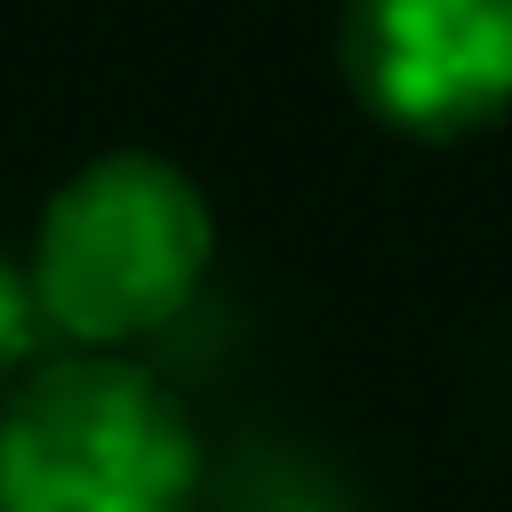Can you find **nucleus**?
<instances>
[{
	"mask_svg": "<svg viewBox=\"0 0 512 512\" xmlns=\"http://www.w3.org/2000/svg\"><path fill=\"white\" fill-rule=\"evenodd\" d=\"M216 224L200 184L160 152H104L80 176L56 184L32 232V296L40 320L64 328L88 352L136 344L168 328L200 272H208Z\"/></svg>",
	"mask_w": 512,
	"mask_h": 512,
	"instance_id": "1",
	"label": "nucleus"
},
{
	"mask_svg": "<svg viewBox=\"0 0 512 512\" xmlns=\"http://www.w3.org/2000/svg\"><path fill=\"white\" fill-rule=\"evenodd\" d=\"M200 440L176 392L112 352L48 360L0 400V512H192Z\"/></svg>",
	"mask_w": 512,
	"mask_h": 512,
	"instance_id": "2",
	"label": "nucleus"
},
{
	"mask_svg": "<svg viewBox=\"0 0 512 512\" xmlns=\"http://www.w3.org/2000/svg\"><path fill=\"white\" fill-rule=\"evenodd\" d=\"M344 80L408 136H464L512 112V0H344Z\"/></svg>",
	"mask_w": 512,
	"mask_h": 512,
	"instance_id": "3",
	"label": "nucleus"
},
{
	"mask_svg": "<svg viewBox=\"0 0 512 512\" xmlns=\"http://www.w3.org/2000/svg\"><path fill=\"white\" fill-rule=\"evenodd\" d=\"M40 296H32V272L24 264H8L0 256V392L32 368V352H40Z\"/></svg>",
	"mask_w": 512,
	"mask_h": 512,
	"instance_id": "4",
	"label": "nucleus"
}]
</instances>
